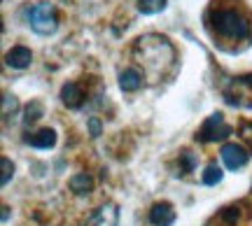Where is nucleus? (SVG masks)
I'll list each match as a JSON object with an SVG mask.
<instances>
[{
  "label": "nucleus",
  "instance_id": "1",
  "mask_svg": "<svg viewBox=\"0 0 252 226\" xmlns=\"http://www.w3.org/2000/svg\"><path fill=\"white\" fill-rule=\"evenodd\" d=\"M133 58L143 68L145 80H150V84L168 80L178 65V54L173 42L159 33H147L138 37L133 42Z\"/></svg>",
  "mask_w": 252,
  "mask_h": 226
},
{
  "label": "nucleus",
  "instance_id": "2",
  "mask_svg": "<svg viewBox=\"0 0 252 226\" xmlns=\"http://www.w3.org/2000/svg\"><path fill=\"white\" fill-rule=\"evenodd\" d=\"M206 28L215 40L220 37V40L241 42L252 37L250 19L238 7H210L206 12Z\"/></svg>",
  "mask_w": 252,
  "mask_h": 226
},
{
  "label": "nucleus",
  "instance_id": "3",
  "mask_svg": "<svg viewBox=\"0 0 252 226\" xmlns=\"http://www.w3.org/2000/svg\"><path fill=\"white\" fill-rule=\"evenodd\" d=\"M222 98L236 110H252V73L229 77L222 84Z\"/></svg>",
  "mask_w": 252,
  "mask_h": 226
},
{
  "label": "nucleus",
  "instance_id": "4",
  "mask_svg": "<svg viewBox=\"0 0 252 226\" xmlns=\"http://www.w3.org/2000/svg\"><path fill=\"white\" fill-rule=\"evenodd\" d=\"M26 21L31 30L37 35H54L56 28H59V14L49 0L35 2L33 7H26Z\"/></svg>",
  "mask_w": 252,
  "mask_h": 226
},
{
  "label": "nucleus",
  "instance_id": "5",
  "mask_svg": "<svg viewBox=\"0 0 252 226\" xmlns=\"http://www.w3.org/2000/svg\"><path fill=\"white\" fill-rule=\"evenodd\" d=\"M231 136V126L226 124V119L222 112H213L210 117H206V121L201 124V128L196 131V142L210 145V142H224L226 138Z\"/></svg>",
  "mask_w": 252,
  "mask_h": 226
},
{
  "label": "nucleus",
  "instance_id": "6",
  "mask_svg": "<svg viewBox=\"0 0 252 226\" xmlns=\"http://www.w3.org/2000/svg\"><path fill=\"white\" fill-rule=\"evenodd\" d=\"M220 156H222V163L234 172L245 168L248 161H250V152L243 145H238V142H224L222 149H220Z\"/></svg>",
  "mask_w": 252,
  "mask_h": 226
},
{
  "label": "nucleus",
  "instance_id": "7",
  "mask_svg": "<svg viewBox=\"0 0 252 226\" xmlns=\"http://www.w3.org/2000/svg\"><path fill=\"white\" fill-rule=\"evenodd\" d=\"M87 226H119V205L112 203V200L103 203L89 217Z\"/></svg>",
  "mask_w": 252,
  "mask_h": 226
},
{
  "label": "nucleus",
  "instance_id": "8",
  "mask_svg": "<svg viewBox=\"0 0 252 226\" xmlns=\"http://www.w3.org/2000/svg\"><path fill=\"white\" fill-rule=\"evenodd\" d=\"M84 89L80 82H65L61 86V103L70 110H80L84 105Z\"/></svg>",
  "mask_w": 252,
  "mask_h": 226
},
{
  "label": "nucleus",
  "instance_id": "9",
  "mask_svg": "<svg viewBox=\"0 0 252 226\" xmlns=\"http://www.w3.org/2000/svg\"><path fill=\"white\" fill-rule=\"evenodd\" d=\"M150 224L152 226H173L175 224V208L168 200L154 203L150 210Z\"/></svg>",
  "mask_w": 252,
  "mask_h": 226
},
{
  "label": "nucleus",
  "instance_id": "10",
  "mask_svg": "<svg viewBox=\"0 0 252 226\" xmlns=\"http://www.w3.org/2000/svg\"><path fill=\"white\" fill-rule=\"evenodd\" d=\"M5 63L12 68V70H26L28 65L33 63V54H31V49L28 47H12L7 54H5Z\"/></svg>",
  "mask_w": 252,
  "mask_h": 226
},
{
  "label": "nucleus",
  "instance_id": "11",
  "mask_svg": "<svg viewBox=\"0 0 252 226\" xmlns=\"http://www.w3.org/2000/svg\"><path fill=\"white\" fill-rule=\"evenodd\" d=\"M24 142L35 147V149H52L56 145V131L54 128H40L35 133H26Z\"/></svg>",
  "mask_w": 252,
  "mask_h": 226
},
{
  "label": "nucleus",
  "instance_id": "12",
  "mask_svg": "<svg viewBox=\"0 0 252 226\" xmlns=\"http://www.w3.org/2000/svg\"><path fill=\"white\" fill-rule=\"evenodd\" d=\"M143 84H145V75L140 70H135V68H124L119 73V86L126 93H133V91L143 89Z\"/></svg>",
  "mask_w": 252,
  "mask_h": 226
},
{
  "label": "nucleus",
  "instance_id": "13",
  "mask_svg": "<svg viewBox=\"0 0 252 226\" xmlns=\"http://www.w3.org/2000/svg\"><path fill=\"white\" fill-rule=\"evenodd\" d=\"M68 187H70V191L72 194H77V196L91 194V189H94V177H91L89 172H77V175H72L70 177Z\"/></svg>",
  "mask_w": 252,
  "mask_h": 226
},
{
  "label": "nucleus",
  "instance_id": "14",
  "mask_svg": "<svg viewBox=\"0 0 252 226\" xmlns=\"http://www.w3.org/2000/svg\"><path fill=\"white\" fill-rule=\"evenodd\" d=\"M166 2L168 0H135V7L140 14H147V17H152V14H159L166 9Z\"/></svg>",
  "mask_w": 252,
  "mask_h": 226
},
{
  "label": "nucleus",
  "instance_id": "15",
  "mask_svg": "<svg viewBox=\"0 0 252 226\" xmlns=\"http://www.w3.org/2000/svg\"><path fill=\"white\" fill-rule=\"evenodd\" d=\"M222 177H224L222 168L213 161V163H208V166H206V170H203V175H201V182H203L206 187H215V184H220V182H222Z\"/></svg>",
  "mask_w": 252,
  "mask_h": 226
},
{
  "label": "nucleus",
  "instance_id": "16",
  "mask_svg": "<svg viewBox=\"0 0 252 226\" xmlns=\"http://www.w3.org/2000/svg\"><path fill=\"white\" fill-rule=\"evenodd\" d=\"M45 117V108H42V103L40 100H31L26 105V112H24V126H31V124H35L37 119Z\"/></svg>",
  "mask_w": 252,
  "mask_h": 226
},
{
  "label": "nucleus",
  "instance_id": "17",
  "mask_svg": "<svg viewBox=\"0 0 252 226\" xmlns=\"http://www.w3.org/2000/svg\"><path fill=\"white\" fill-rule=\"evenodd\" d=\"M178 163H180V172H178V175H187V172H191L196 168V154H191L189 149H185V152H180V156H178Z\"/></svg>",
  "mask_w": 252,
  "mask_h": 226
},
{
  "label": "nucleus",
  "instance_id": "18",
  "mask_svg": "<svg viewBox=\"0 0 252 226\" xmlns=\"http://www.w3.org/2000/svg\"><path fill=\"white\" fill-rule=\"evenodd\" d=\"M17 110H19L17 96H12V93H5V96H2V117L9 119L12 114H17Z\"/></svg>",
  "mask_w": 252,
  "mask_h": 226
},
{
  "label": "nucleus",
  "instance_id": "19",
  "mask_svg": "<svg viewBox=\"0 0 252 226\" xmlns=\"http://www.w3.org/2000/svg\"><path fill=\"white\" fill-rule=\"evenodd\" d=\"M0 168H2V177H0V184H2V187H7L9 180L14 177V163L9 161L7 156H2V159H0Z\"/></svg>",
  "mask_w": 252,
  "mask_h": 226
},
{
  "label": "nucleus",
  "instance_id": "20",
  "mask_svg": "<svg viewBox=\"0 0 252 226\" xmlns=\"http://www.w3.org/2000/svg\"><path fill=\"white\" fill-rule=\"evenodd\" d=\"M238 136L243 138V142L248 145V152L252 154V121H243L238 126Z\"/></svg>",
  "mask_w": 252,
  "mask_h": 226
},
{
  "label": "nucleus",
  "instance_id": "21",
  "mask_svg": "<svg viewBox=\"0 0 252 226\" xmlns=\"http://www.w3.org/2000/svg\"><path fill=\"white\" fill-rule=\"evenodd\" d=\"M238 217H241L238 208H224V210H222V219H224L229 226H234L236 222H238Z\"/></svg>",
  "mask_w": 252,
  "mask_h": 226
},
{
  "label": "nucleus",
  "instance_id": "22",
  "mask_svg": "<svg viewBox=\"0 0 252 226\" xmlns=\"http://www.w3.org/2000/svg\"><path fill=\"white\" fill-rule=\"evenodd\" d=\"M87 126H89V136H91V138H98V136H100V131H103V124H100V119H98V117H89Z\"/></svg>",
  "mask_w": 252,
  "mask_h": 226
},
{
  "label": "nucleus",
  "instance_id": "23",
  "mask_svg": "<svg viewBox=\"0 0 252 226\" xmlns=\"http://www.w3.org/2000/svg\"><path fill=\"white\" fill-rule=\"evenodd\" d=\"M7 219H9V208L2 205V222H7Z\"/></svg>",
  "mask_w": 252,
  "mask_h": 226
}]
</instances>
